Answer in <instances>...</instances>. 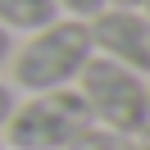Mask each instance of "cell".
Listing matches in <instances>:
<instances>
[{
	"mask_svg": "<svg viewBox=\"0 0 150 150\" xmlns=\"http://www.w3.org/2000/svg\"><path fill=\"white\" fill-rule=\"evenodd\" d=\"M91 55V28L82 18H55L14 50V86H23L28 96L73 86Z\"/></svg>",
	"mask_w": 150,
	"mask_h": 150,
	"instance_id": "cell-1",
	"label": "cell"
},
{
	"mask_svg": "<svg viewBox=\"0 0 150 150\" xmlns=\"http://www.w3.org/2000/svg\"><path fill=\"white\" fill-rule=\"evenodd\" d=\"M77 96H82V105H86V114H91L96 127L137 137L150 123L146 77L132 73V68H123V64H114V59H105V55L86 59V68L77 73Z\"/></svg>",
	"mask_w": 150,
	"mask_h": 150,
	"instance_id": "cell-2",
	"label": "cell"
},
{
	"mask_svg": "<svg viewBox=\"0 0 150 150\" xmlns=\"http://www.w3.org/2000/svg\"><path fill=\"white\" fill-rule=\"evenodd\" d=\"M82 127H91L77 86H59V91H37L32 100L14 105L9 123V146L14 150H64Z\"/></svg>",
	"mask_w": 150,
	"mask_h": 150,
	"instance_id": "cell-3",
	"label": "cell"
},
{
	"mask_svg": "<svg viewBox=\"0 0 150 150\" xmlns=\"http://www.w3.org/2000/svg\"><path fill=\"white\" fill-rule=\"evenodd\" d=\"M86 28H91V50L96 55L150 77V18L141 9H114V5H105L96 18H86Z\"/></svg>",
	"mask_w": 150,
	"mask_h": 150,
	"instance_id": "cell-4",
	"label": "cell"
},
{
	"mask_svg": "<svg viewBox=\"0 0 150 150\" xmlns=\"http://www.w3.org/2000/svg\"><path fill=\"white\" fill-rule=\"evenodd\" d=\"M55 0H0V28L5 32H37L55 23Z\"/></svg>",
	"mask_w": 150,
	"mask_h": 150,
	"instance_id": "cell-5",
	"label": "cell"
},
{
	"mask_svg": "<svg viewBox=\"0 0 150 150\" xmlns=\"http://www.w3.org/2000/svg\"><path fill=\"white\" fill-rule=\"evenodd\" d=\"M64 150H137V137H123V132H109V127H82Z\"/></svg>",
	"mask_w": 150,
	"mask_h": 150,
	"instance_id": "cell-6",
	"label": "cell"
},
{
	"mask_svg": "<svg viewBox=\"0 0 150 150\" xmlns=\"http://www.w3.org/2000/svg\"><path fill=\"white\" fill-rule=\"evenodd\" d=\"M55 9H64V14H73V18H96V14L105 9V0H55Z\"/></svg>",
	"mask_w": 150,
	"mask_h": 150,
	"instance_id": "cell-7",
	"label": "cell"
},
{
	"mask_svg": "<svg viewBox=\"0 0 150 150\" xmlns=\"http://www.w3.org/2000/svg\"><path fill=\"white\" fill-rule=\"evenodd\" d=\"M9 114H14V91L0 82V132H5V123H9Z\"/></svg>",
	"mask_w": 150,
	"mask_h": 150,
	"instance_id": "cell-8",
	"label": "cell"
},
{
	"mask_svg": "<svg viewBox=\"0 0 150 150\" xmlns=\"http://www.w3.org/2000/svg\"><path fill=\"white\" fill-rule=\"evenodd\" d=\"M9 50H14V46H9V32L0 28V64H9Z\"/></svg>",
	"mask_w": 150,
	"mask_h": 150,
	"instance_id": "cell-9",
	"label": "cell"
},
{
	"mask_svg": "<svg viewBox=\"0 0 150 150\" xmlns=\"http://www.w3.org/2000/svg\"><path fill=\"white\" fill-rule=\"evenodd\" d=\"M105 5H114V9H141L146 0H105Z\"/></svg>",
	"mask_w": 150,
	"mask_h": 150,
	"instance_id": "cell-10",
	"label": "cell"
},
{
	"mask_svg": "<svg viewBox=\"0 0 150 150\" xmlns=\"http://www.w3.org/2000/svg\"><path fill=\"white\" fill-rule=\"evenodd\" d=\"M137 150H150V123H146V127L137 132Z\"/></svg>",
	"mask_w": 150,
	"mask_h": 150,
	"instance_id": "cell-11",
	"label": "cell"
},
{
	"mask_svg": "<svg viewBox=\"0 0 150 150\" xmlns=\"http://www.w3.org/2000/svg\"><path fill=\"white\" fill-rule=\"evenodd\" d=\"M141 14H146V18H150V0H146V5H141Z\"/></svg>",
	"mask_w": 150,
	"mask_h": 150,
	"instance_id": "cell-12",
	"label": "cell"
},
{
	"mask_svg": "<svg viewBox=\"0 0 150 150\" xmlns=\"http://www.w3.org/2000/svg\"><path fill=\"white\" fill-rule=\"evenodd\" d=\"M146 96H150V82H146Z\"/></svg>",
	"mask_w": 150,
	"mask_h": 150,
	"instance_id": "cell-13",
	"label": "cell"
}]
</instances>
